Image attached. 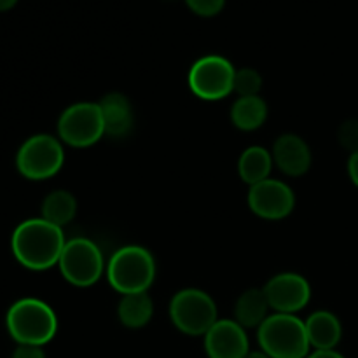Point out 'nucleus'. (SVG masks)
Masks as SVG:
<instances>
[{"label":"nucleus","mask_w":358,"mask_h":358,"mask_svg":"<svg viewBox=\"0 0 358 358\" xmlns=\"http://www.w3.org/2000/svg\"><path fill=\"white\" fill-rule=\"evenodd\" d=\"M231 122L241 131H255L268 119V103L262 96L236 98L229 112Z\"/></svg>","instance_id":"19"},{"label":"nucleus","mask_w":358,"mask_h":358,"mask_svg":"<svg viewBox=\"0 0 358 358\" xmlns=\"http://www.w3.org/2000/svg\"><path fill=\"white\" fill-rule=\"evenodd\" d=\"M273 166L275 163H273L271 150L261 145H250L241 152L238 159V175L248 187H252L259 182L268 180Z\"/></svg>","instance_id":"17"},{"label":"nucleus","mask_w":358,"mask_h":358,"mask_svg":"<svg viewBox=\"0 0 358 358\" xmlns=\"http://www.w3.org/2000/svg\"><path fill=\"white\" fill-rule=\"evenodd\" d=\"M262 83L264 80H262V76L257 70L245 66V69L236 70V73H234L233 93H236L238 98L261 96Z\"/></svg>","instance_id":"21"},{"label":"nucleus","mask_w":358,"mask_h":358,"mask_svg":"<svg viewBox=\"0 0 358 358\" xmlns=\"http://www.w3.org/2000/svg\"><path fill=\"white\" fill-rule=\"evenodd\" d=\"M103 115L105 135L112 138H124L135 126V112L131 101L122 93H108L100 101Z\"/></svg>","instance_id":"14"},{"label":"nucleus","mask_w":358,"mask_h":358,"mask_svg":"<svg viewBox=\"0 0 358 358\" xmlns=\"http://www.w3.org/2000/svg\"><path fill=\"white\" fill-rule=\"evenodd\" d=\"M171 324L185 336H205L219 320L213 297L201 289H182L170 301Z\"/></svg>","instance_id":"5"},{"label":"nucleus","mask_w":358,"mask_h":358,"mask_svg":"<svg viewBox=\"0 0 358 358\" xmlns=\"http://www.w3.org/2000/svg\"><path fill=\"white\" fill-rule=\"evenodd\" d=\"M271 156L275 166H278L283 175L292 178L306 175L313 163L310 145L303 136L296 133H285L278 136L273 143Z\"/></svg>","instance_id":"13"},{"label":"nucleus","mask_w":358,"mask_h":358,"mask_svg":"<svg viewBox=\"0 0 358 358\" xmlns=\"http://www.w3.org/2000/svg\"><path fill=\"white\" fill-rule=\"evenodd\" d=\"M154 301L149 292H136L121 296L117 304V318L124 327L142 329L152 320Z\"/></svg>","instance_id":"18"},{"label":"nucleus","mask_w":358,"mask_h":358,"mask_svg":"<svg viewBox=\"0 0 358 358\" xmlns=\"http://www.w3.org/2000/svg\"><path fill=\"white\" fill-rule=\"evenodd\" d=\"M310 346L315 350H334L343 338V325L334 313L318 310L304 320Z\"/></svg>","instance_id":"15"},{"label":"nucleus","mask_w":358,"mask_h":358,"mask_svg":"<svg viewBox=\"0 0 358 358\" xmlns=\"http://www.w3.org/2000/svg\"><path fill=\"white\" fill-rule=\"evenodd\" d=\"M248 208L264 220L287 219L296 208V194L287 182L271 178L248 189Z\"/></svg>","instance_id":"10"},{"label":"nucleus","mask_w":358,"mask_h":358,"mask_svg":"<svg viewBox=\"0 0 358 358\" xmlns=\"http://www.w3.org/2000/svg\"><path fill=\"white\" fill-rule=\"evenodd\" d=\"M105 135L100 103L79 101L62 112L58 119V138L76 149H86L100 142Z\"/></svg>","instance_id":"8"},{"label":"nucleus","mask_w":358,"mask_h":358,"mask_svg":"<svg viewBox=\"0 0 358 358\" xmlns=\"http://www.w3.org/2000/svg\"><path fill=\"white\" fill-rule=\"evenodd\" d=\"M65 163L62 140L48 133H38L21 143L16 154V168L27 180L41 182L55 177Z\"/></svg>","instance_id":"6"},{"label":"nucleus","mask_w":358,"mask_h":358,"mask_svg":"<svg viewBox=\"0 0 358 358\" xmlns=\"http://www.w3.org/2000/svg\"><path fill=\"white\" fill-rule=\"evenodd\" d=\"M338 140L350 154L358 152V119H348L339 126Z\"/></svg>","instance_id":"22"},{"label":"nucleus","mask_w":358,"mask_h":358,"mask_svg":"<svg viewBox=\"0 0 358 358\" xmlns=\"http://www.w3.org/2000/svg\"><path fill=\"white\" fill-rule=\"evenodd\" d=\"M189 9L203 17L217 16L226 6V0H184Z\"/></svg>","instance_id":"23"},{"label":"nucleus","mask_w":358,"mask_h":358,"mask_svg":"<svg viewBox=\"0 0 358 358\" xmlns=\"http://www.w3.org/2000/svg\"><path fill=\"white\" fill-rule=\"evenodd\" d=\"M203 338L208 358H245L250 352L247 331L229 318H219Z\"/></svg>","instance_id":"12"},{"label":"nucleus","mask_w":358,"mask_h":358,"mask_svg":"<svg viewBox=\"0 0 358 358\" xmlns=\"http://www.w3.org/2000/svg\"><path fill=\"white\" fill-rule=\"evenodd\" d=\"M6 327L17 345L44 346L58 332V317L44 301L24 297L7 310Z\"/></svg>","instance_id":"2"},{"label":"nucleus","mask_w":358,"mask_h":358,"mask_svg":"<svg viewBox=\"0 0 358 358\" xmlns=\"http://www.w3.org/2000/svg\"><path fill=\"white\" fill-rule=\"evenodd\" d=\"M108 283L121 296L149 292L156 280V261L147 248L126 245L112 254L105 269Z\"/></svg>","instance_id":"3"},{"label":"nucleus","mask_w":358,"mask_h":358,"mask_svg":"<svg viewBox=\"0 0 358 358\" xmlns=\"http://www.w3.org/2000/svg\"><path fill=\"white\" fill-rule=\"evenodd\" d=\"M348 175L350 180L353 182V185L358 187V152L350 154L348 157Z\"/></svg>","instance_id":"25"},{"label":"nucleus","mask_w":358,"mask_h":358,"mask_svg":"<svg viewBox=\"0 0 358 358\" xmlns=\"http://www.w3.org/2000/svg\"><path fill=\"white\" fill-rule=\"evenodd\" d=\"M16 3H17V0H0V13L13 9Z\"/></svg>","instance_id":"27"},{"label":"nucleus","mask_w":358,"mask_h":358,"mask_svg":"<svg viewBox=\"0 0 358 358\" xmlns=\"http://www.w3.org/2000/svg\"><path fill=\"white\" fill-rule=\"evenodd\" d=\"M168 2H173V0H168Z\"/></svg>","instance_id":"29"},{"label":"nucleus","mask_w":358,"mask_h":358,"mask_svg":"<svg viewBox=\"0 0 358 358\" xmlns=\"http://www.w3.org/2000/svg\"><path fill=\"white\" fill-rule=\"evenodd\" d=\"M245 358H271L269 355H266L262 350H259V352H248V355Z\"/></svg>","instance_id":"28"},{"label":"nucleus","mask_w":358,"mask_h":358,"mask_svg":"<svg viewBox=\"0 0 358 358\" xmlns=\"http://www.w3.org/2000/svg\"><path fill=\"white\" fill-rule=\"evenodd\" d=\"M63 278L73 287H91L107 269L100 247L90 238L77 236L66 240L58 262Z\"/></svg>","instance_id":"7"},{"label":"nucleus","mask_w":358,"mask_h":358,"mask_svg":"<svg viewBox=\"0 0 358 358\" xmlns=\"http://www.w3.org/2000/svg\"><path fill=\"white\" fill-rule=\"evenodd\" d=\"M77 215L76 196L65 189L51 191L41 203V217L58 227H65Z\"/></svg>","instance_id":"20"},{"label":"nucleus","mask_w":358,"mask_h":358,"mask_svg":"<svg viewBox=\"0 0 358 358\" xmlns=\"http://www.w3.org/2000/svg\"><path fill=\"white\" fill-rule=\"evenodd\" d=\"M266 299L275 313L296 315L311 299V285L299 273H280L264 285Z\"/></svg>","instance_id":"11"},{"label":"nucleus","mask_w":358,"mask_h":358,"mask_svg":"<svg viewBox=\"0 0 358 358\" xmlns=\"http://www.w3.org/2000/svg\"><path fill=\"white\" fill-rule=\"evenodd\" d=\"M10 358H45V353L42 346L17 345Z\"/></svg>","instance_id":"24"},{"label":"nucleus","mask_w":358,"mask_h":358,"mask_svg":"<svg viewBox=\"0 0 358 358\" xmlns=\"http://www.w3.org/2000/svg\"><path fill=\"white\" fill-rule=\"evenodd\" d=\"M257 341L271 358H306L311 348L306 325L297 315H269L257 329Z\"/></svg>","instance_id":"4"},{"label":"nucleus","mask_w":358,"mask_h":358,"mask_svg":"<svg viewBox=\"0 0 358 358\" xmlns=\"http://www.w3.org/2000/svg\"><path fill=\"white\" fill-rule=\"evenodd\" d=\"M306 358H345L341 353H338L336 350H315L313 353H310Z\"/></svg>","instance_id":"26"},{"label":"nucleus","mask_w":358,"mask_h":358,"mask_svg":"<svg viewBox=\"0 0 358 358\" xmlns=\"http://www.w3.org/2000/svg\"><path fill=\"white\" fill-rule=\"evenodd\" d=\"M66 238L62 227L42 217L23 220L14 229L10 250L14 259L30 271H45L58 266Z\"/></svg>","instance_id":"1"},{"label":"nucleus","mask_w":358,"mask_h":358,"mask_svg":"<svg viewBox=\"0 0 358 358\" xmlns=\"http://www.w3.org/2000/svg\"><path fill=\"white\" fill-rule=\"evenodd\" d=\"M234 73L236 69L229 59L219 55H208L194 62L189 70L187 84L199 100L219 101L233 93Z\"/></svg>","instance_id":"9"},{"label":"nucleus","mask_w":358,"mask_h":358,"mask_svg":"<svg viewBox=\"0 0 358 358\" xmlns=\"http://www.w3.org/2000/svg\"><path fill=\"white\" fill-rule=\"evenodd\" d=\"M269 303L262 289H248L234 303V320L247 331L259 329L269 317Z\"/></svg>","instance_id":"16"}]
</instances>
